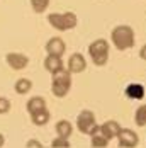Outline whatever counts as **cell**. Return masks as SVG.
I'll return each mask as SVG.
<instances>
[{"instance_id": "6da1fadb", "label": "cell", "mask_w": 146, "mask_h": 148, "mask_svg": "<svg viewBox=\"0 0 146 148\" xmlns=\"http://www.w3.org/2000/svg\"><path fill=\"white\" fill-rule=\"evenodd\" d=\"M111 41H112V45L116 46V49H119V51L131 49L132 46L136 45L134 29L131 26H126V24L116 26L112 29V32H111Z\"/></svg>"}, {"instance_id": "7a4b0ae2", "label": "cell", "mask_w": 146, "mask_h": 148, "mask_svg": "<svg viewBox=\"0 0 146 148\" xmlns=\"http://www.w3.org/2000/svg\"><path fill=\"white\" fill-rule=\"evenodd\" d=\"M48 22L56 31L66 32V31H72L76 27L78 17L75 12H51V14H48Z\"/></svg>"}, {"instance_id": "3957f363", "label": "cell", "mask_w": 146, "mask_h": 148, "mask_svg": "<svg viewBox=\"0 0 146 148\" xmlns=\"http://www.w3.org/2000/svg\"><path fill=\"white\" fill-rule=\"evenodd\" d=\"M70 89H72V73L66 68H63L58 73L51 75V92H53L55 97H58V99L66 97Z\"/></svg>"}, {"instance_id": "277c9868", "label": "cell", "mask_w": 146, "mask_h": 148, "mask_svg": "<svg viewBox=\"0 0 146 148\" xmlns=\"http://www.w3.org/2000/svg\"><path fill=\"white\" fill-rule=\"evenodd\" d=\"M109 41L107 39H95L92 41L90 46H88V55H90V60L95 66H105L107 61H109Z\"/></svg>"}, {"instance_id": "5b68a950", "label": "cell", "mask_w": 146, "mask_h": 148, "mask_svg": "<svg viewBox=\"0 0 146 148\" xmlns=\"http://www.w3.org/2000/svg\"><path fill=\"white\" fill-rule=\"evenodd\" d=\"M76 128H78L80 133L83 134H88V136L95 134L99 131V124H97L95 114L92 111H88V109H83L78 114V118H76Z\"/></svg>"}, {"instance_id": "8992f818", "label": "cell", "mask_w": 146, "mask_h": 148, "mask_svg": "<svg viewBox=\"0 0 146 148\" xmlns=\"http://www.w3.org/2000/svg\"><path fill=\"white\" fill-rule=\"evenodd\" d=\"M117 143L119 148H136L139 145V136L131 128H121L117 134Z\"/></svg>"}, {"instance_id": "52a82bcc", "label": "cell", "mask_w": 146, "mask_h": 148, "mask_svg": "<svg viewBox=\"0 0 146 148\" xmlns=\"http://www.w3.org/2000/svg\"><path fill=\"white\" fill-rule=\"evenodd\" d=\"M5 61H7V65L15 70V72H19V70H24L27 65H29V56L27 55H24V53H7L5 55Z\"/></svg>"}, {"instance_id": "ba28073f", "label": "cell", "mask_w": 146, "mask_h": 148, "mask_svg": "<svg viewBox=\"0 0 146 148\" xmlns=\"http://www.w3.org/2000/svg\"><path fill=\"white\" fill-rule=\"evenodd\" d=\"M44 49H46V53H48L49 56H58V58H61V56L65 55V51H66V45H65V41H63L61 38L55 36V38H49V39H48Z\"/></svg>"}, {"instance_id": "9c48e42d", "label": "cell", "mask_w": 146, "mask_h": 148, "mask_svg": "<svg viewBox=\"0 0 146 148\" xmlns=\"http://www.w3.org/2000/svg\"><path fill=\"white\" fill-rule=\"evenodd\" d=\"M66 70L70 73H82V72H85L87 70V60H85V56L82 53H73L70 56V60H68Z\"/></svg>"}, {"instance_id": "30bf717a", "label": "cell", "mask_w": 146, "mask_h": 148, "mask_svg": "<svg viewBox=\"0 0 146 148\" xmlns=\"http://www.w3.org/2000/svg\"><path fill=\"white\" fill-rule=\"evenodd\" d=\"M119 131H121V124H119L117 121H114V119L105 121L104 124H99V133L104 134L109 141H111V140H114V138H117Z\"/></svg>"}, {"instance_id": "8fae6325", "label": "cell", "mask_w": 146, "mask_h": 148, "mask_svg": "<svg viewBox=\"0 0 146 148\" xmlns=\"http://www.w3.org/2000/svg\"><path fill=\"white\" fill-rule=\"evenodd\" d=\"M44 68H46V72H49L51 75L58 73V72H61L63 68H66L65 65H63V60L58 58V56H46L44 58Z\"/></svg>"}, {"instance_id": "7c38bea8", "label": "cell", "mask_w": 146, "mask_h": 148, "mask_svg": "<svg viewBox=\"0 0 146 148\" xmlns=\"http://www.w3.org/2000/svg\"><path fill=\"white\" fill-rule=\"evenodd\" d=\"M26 107H27L29 116L36 114V112H39V111H43V109H48V107H46V99L41 97V95H34V97H31L29 101H27V104H26Z\"/></svg>"}, {"instance_id": "4fadbf2b", "label": "cell", "mask_w": 146, "mask_h": 148, "mask_svg": "<svg viewBox=\"0 0 146 148\" xmlns=\"http://www.w3.org/2000/svg\"><path fill=\"white\" fill-rule=\"evenodd\" d=\"M56 134H58V138H65V140H70V136L73 133V126L70 121H66V119H59L58 123H56Z\"/></svg>"}, {"instance_id": "5bb4252c", "label": "cell", "mask_w": 146, "mask_h": 148, "mask_svg": "<svg viewBox=\"0 0 146 148\" xmlns=\"http://www.w3.org/2000/svg\"><path fill=\"white\" fill-rule=\"evenodd\" d=\"M124 94L132 101H141L145 97V87L141 84H129L124 90Z\"/></svg>"}, {"instance_id": "9a60e30c", "label": "cell", "mask_w": 146, "mask_h": 148, "mask_svg": "<svg viewBox=\"0 0 146 148\" xmlns=\"http://www.w3.org/2000/svg\"><path fill=\"white\" fill-rule=\"evenodd\" d=\"M51 118V114H49V111L48 109H43V111H39V112H36V114H32L31 116V121H32V124L34 126H46L48 124V121Z\"/></svg>"}, {"instance_id": "2e32d148", "label": "cell", "mask_w": 146, "mask_h": 148, "mask_svg": "<svg viewBox=\"0 0 146 148\" xmlns=\"http://www.w3.org/2000/svg\"><path fill=\"white\" fill-rule=\"evenodd\" d=\"M14 89H15V92H17L19 95L29 94V90L32 89V82H31L29 78H19V80H15Z\"/></svg>"}, {"instance_id": "e0dca14e", "label": "cell", "mask_w": 146, "mask_h": 148, "mask_svg": "<svg viewBox=\"0 0 146 148\" xmlns=\"http://www.w3.org/2000/svg\"><path fill=\"white\" fill-rule=\"evenodd\" d=\"M90 145L93 148H107L109 147V140L104 136V134H100L99 131L95 134H92L90 136Z\"/></svg>"}, {"instance_id": "ac0fdd59", "label": "cell", "mask_w": 146, "mask_h": 148, "mask_svg": "<svg viewBox=\"0 0 146 148\" xmlns=\"http://www.w3.org/2000/svg\"><path fill=\"white\" fill-rule=\"evenodd\" d=\"M134 123L139 126V128H145L146 126V104L139 106L134 112Z\"/></svg>"}, {"instance_id": "d6986e66", "label": "cell", "mask_w": 146, "mask_h": 148, "mask_svg": "<svg viewBox=\"0 0 146 148\" xmlns=\"http://www.w3.org/2000/svg\"><path fill=\"white\" fill-rule=\"evenodd\" d=\"M29 2H31L32 10L36 14H43V12L48 10V7H49V0H29Z\"/></svg>"}, {"instance_id": "ffe728a7", "label": "cell", "mask_w": 146, "mask_h": 148, "mask_svg": "<svg viewBox=\"0 0 146 148\" xmlns=\"http://www.w3.org/2000/svg\"><path fill=\"white\" fill-rule=\"evenodd\" d=\"M51 148H72V143H70V140H65V138H55L53 141H51Z\"/></svg>"}, {"instance_id": "44dd1931", "label": "cell", "mask_w": 146, "mask_h": 148, "mask_svg": "<svg viewBox=\"0 0 146 148\" xmlns=\"http://www.w3.org/2000/svg\"><path fill=\"white\" fill-rule=\"evenodd\" d=\"M10 111V101L7 97H2L0 95V116L2 114H7Z\"/></svg>"}, {"instance_id": "7402d4cb", "label": "cell", "mask_w": 146, "mask_h": 148, "mask_svg": "<svg viewBox=\"0 0 146 148\" xmlns=\"http://www.w3.org/2000/svg\"><path fill=\"white\" fill-rule=\"evenodd\" d=\"M139 58L146 61V45H143L141 46V49H139Z\"/></svg>"}, {"instance_id": "603a6c76", "label": "cell", "mask_w": 146, "mask_h": 148, "mask_svg": "<svg viewBox=\"0 0 146 148\" xmlns=\"http://www.w3.org/2000/svg\"><path fill=\"white\" fill-rule=\"evenodd\" d=\"M27 147H38V148H44L43 145H41V143H38V141H27Z\"/></svg>"}, {"instance_id": "cb8c5ba5", "label": "cell", "mask_w": 146, "mask_h": 148, "mask_svg": "<svg viewBox=\"0 0 146 148\" xmlns=\"http://www.w3.org/2000/svg\"><path fill=\"white\" fill-rule=\"evenodd\" d=\"M3 145H5V136H3V134L0 133V148L3 147Z\"/></svg>"}]
</instances>
